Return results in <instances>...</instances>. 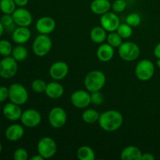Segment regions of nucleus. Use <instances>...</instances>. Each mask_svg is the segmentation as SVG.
<instances>
[{"mask_svg": "<svg viewBox=\"0 0 160 160\" xmlns=\"http://www.w3.org/2000/svg\"><path fill=\"white\" fill-rule=\"evenodd\" d=\"M98 124L102 129L107 132H114L120 128L123 122V117L119 111L110 109L100 114Z\"/></svg>", "mask_w": 160, "mask_h": 160, "instance_id": "1", "label": "nucleus"}, {"mask_svg": "<svg viewBox=\"0 0 160 160\" xmlns=\"http://www.w3.org/2000/svg\"><path fill=\"white\" fill-rule=\"evenodd\" d=\"M106 82V75L100 70H92L85 76L84 84L87 91L90 92H99Z\"/></svg>", "mask_w": 160, "mask_h": 160, "instance_id": "2", "label": "nucleus"}, {"mask_svg": "<svg viewBox=\"0 0 160 160\" xmlns=\"http://www.w3.org/2000/svg\"><path fill=\"white\" fill-rule=\"evenodd\" d=\"M52 42L48 34H40L35 38L32 45V49L34 54L39 57H43L51 51Z\"/></svg>", "mask_w": 160, "mask_h": 160, "instance_id": "3", "label": "nucleus"}, {"mask_svg": "<svg viewBox=\"0 0 160 160\" xmlns=\"http://www.w3.org/2000/svg\"><path fill=\"white\" fill-rule=\"evenodd\" d=\"M118 53L123 60L126 62H132L138 58L140 55V48L134 42H123L118 48Z\"/></svg>", "mask_w": 160, "mask_h": 160, "instance_id": "4", "label": "nucleus"}, {"mask_svg": "<svg viewBox=\"0 0 160 160\" xmlns=\"http://www.w3.org/2000/svg\"><path fill=\"white\" fill-rule=\"evenodd\" d=\"M28 92L24 86L19 83H14L9 87V99L11 102L22 106L28 100Z\"/></svg>", "mask_w": 160, "mask_h": 160, "instance_id": "5", "label": "nucleus"}, {"mask_svg": "<svg viewBox=\"0 0 160 160\" xmlns=\"http://www.w3.org/2000/svg\"><path fill=\"white\" fill-rule=\"evenodd\" d=\"M17 61L12 56L3 57L0 60V77L3 79L13 78L18 70Z\"/></svg>", "mask_w": 160, "mask_h": 160, "instance_id": "6", "label": "nucleus"}, {"mask_svg": "<svg viewBox=\"0 0 160 160\" xmlns=\"http://www.w3.org/2000/svg\"><path fill=\"white\" fill-rule=\"evenodd\" d=\"M155 73V65L148 59H142L138 62L135 68V75L142 81H148L152 79Z\"/></svg>", "mask_w": 160, "mask_h": 160, "instance_id": "7", "label": "nucleus"}, {"mask_svg": "<svg viewBox=\"0 0 160 160\" xmlns=\"http://www.w3.org/2000/svg\"><path fill=\"white\" fill-rule=\"evenodd\" d=\"M37 149L44 159H50L56 155L57 151V145L52 138L44 137L38 142Z\"/></svg>", "mask_w": 160, "mask_h": 160, "instance_id": "8", "label": "nucleus"}, {"mask_svg": "<svg viewBox=\"0 0 160 160\" xmlns=\"http://www.w3.org/2000/svg\"><path fill=\"white\" fill-rule=\"evenodd\" d=\"M67 120L66 111L61 107H54L48 113V121L50 125L56 129L62 128Z\"/></svg>", "mask_w": 160, "mask_h": 160, "instance_id": "9", "label": "nucleus"}, {"mask_svg": "<svg viewBox=\"0 0 160 160\" xmlns=\"http://www.w3.org/2000/svg\"><path fill=\"white\" fill-rule=\"evenodd\" d=\"M20 121L22 124L27 128H35L42 122V116L36 109H28L22 112Z\"/></svg>", "mask_w": 160, "mask_h": 160, "instance_id": "10", "label": "nucleus"}, {"mask_svg": "<svg viewBox=\"0 0 160 160\" xmlns=\"http://www.w3.org/2000/svg\"><path fill=\"white\" fill-rule=\"evenodd\" d=\"M70 101L72 105L78 109H85L92 103L88 91L84 90H78L73 92L70 97Z\"/></svg>", "mask_w": 160, "mask_h": 160, "instance_id": "11", "label": "nucleus"}, {"mask_svg": "<svg viewBox=\"0 0 160 160\" xmlns=\"http://www.w3.org/2000/svg\"><path fill=\"white\" fill-rule=\"evenodd\" d=\"M100 23L106 31L113 32V31H117V28L120 24V21L118 16L115 12L109 11L102 15L100 18Z\"/></svg>", "mask_w": 160, "mask_h": 160, "instance_id": "12", "label": "nucleus"}, {"mask_svg": "<svg viewBox=\"0 0 160 160\" xmlns=\"http://www.w3.org/2000/svg\"><path fill=\"white\" fill-rule=\"evenodd\" d=\"M14 22L18 27H29L33 21L31 12L24 7H19L12 14Z\"/></svg>", "mask_w": 160, "mask_h": 160, "instance_id": "13", "label": "nucleus"}, {"mask_svg": "<svg viewBox=\"0 0 160 160\" xmlns=\"http://www.w3.org/2000/svg\"><path fill=\"white\" fill-rule=\"evenodd\" d=\"M69 66L67 62L58 61L54 62L49 68V75L55 81H61L67 76Z\"/></svg>", "mask_w": 160, "mask_h": 160, "instance_id": "14", "label": "nucleus"}, {"mask_svg": "<svg viewBox=\"0 0 160 160\" xmlns=\"http://www.w3.org/2000/svg\"><path fill=\"white\" fill-rule=\"evenodd\" d=\"M56 23L53 18L50 17H43L38 19L36 23V30L39 34H49L56 29Z\"/></svg>", "mask_w": 160, "mask_h": 160, "instance_id": "15", "label": "nucleus"}, {"mask_svg": "<svg viewBox=\"0 0 160 160\" xmlns=\"http://www.w3.org/2000/svg\"><path fill=\"white\" fill-rule=\"evenodd\" d=\"M2 112L4 117L7 120L10 121H17V120H20L23 112H22L20 106L10 102L3 106Z\"/></svg>", "mask_w": 160, "mask_h": 160, "instance_id": "16", "label": "nucleus"}, {"mask_svg": "<svg viewBox=\"0 0 160 160\" xmlns=\"http://www.w3.org/2000/svg\"><path fill=\"white\" fill-rule=\"evenodd\" d=\"M31 32L28 27H17L12 33V39L15 43L23 45L30 40Z\"/></svg>", "mask_w": 160, "mask_h": 160, "instance_id": "17", "label": "nucleus"}, {"mask_svg": "<svg viewBox=\"0 0 160 160\" xmlns=\"http://www.w3.org/2000/svg\"><path fill=\"white\" fill-rule=\"evenodd\" d=\"M24 135V129L23 126L18 123H13L6 128L5 136L9 142H17Z\"/></svg>", "mask_w": 160, "mask_h": 160, "instance_id": "18", "label": "nucleus"}, {"mask_svg": "<svg viewBox=\"0 0 160 160\" xmlns=\"http://www.w3.org/2000/svg\"><path fill=\"white\" fill-rule=\"evenodd\" d=\"M112 7L109 0H93L90 5V9L93 13L97 15H103L109 12Z\"/></svg>", "mask_w": 160, "mask_h": 160, "instance_id": "19", "label": "nucleus"}, {"mask_svg": "<svg viewBox=\"0 0 160 160\" xmlns=\"http://www.w3.org/2000/svg\"><path fill=\"white\" fill-rule=\"evenodd\" d=\"M98 59L102 62H109L114 56V48L109 43L102 44L96 52Z\"/></svg>", "mask_w": 160, "mask_h": 160, "instance_id": "20", "label": "nucleus"}, {"mask_svg": "<svg viewBox=\"0 0 160 160\" xmlns=\"http://www.w3.org/2000/svg\"><path fill=\"white\" fill-rule=\"evenodd\" d=\"M45 92L48 98H52V99H58L63 95L64 88L61 84L56 81H52L47 84Z\"/></svg>", "mask_w": 160, "mask_h": 160, "instance_id": "21", "label": "nucleus"}, {"mask_svg": "<svg viewBox=\"0 0 160 160\" xmlns=\"http://www.w3.org/2000/svg\"><path fill=\"white\" fill-rule=\"evenodd\" d=\"M142 156V152L138 147L129 145L121 152L120 159L122 160H141Z\"/></svg>", "mask_w": 160, "mask_h": 160, "instance_id": "22", "label": "nucleus"}, {"mask_svg": "<svg viewBox=\"0 0 160 160\" xmlns=\"http://www.w3.org/2000/svg\"><path fill=\"white\" fill-rule=\"evenodd\" d=\"M90 38L93 42L96 44H102L107 38L106 31L102 27H95L90 32Z\"/></svg>", "mask_w": 160, "mask_h": 160, "instance_id": "23", "label": "nucleus"}, {"mask_svg": "<svg viewBox=\"0 0 160 160\" xmlns=\"http://www.w3.org/2000/svg\"><path fill=\"white\" fill-rule=\"evenodd\" d=\"M77 156L80 160H95V154L91 147L83 145L78 149Z\"/></svg>", "mask_w": 160, "mask_h": 160, "instance_id": "24", "label": "nucleus"}, {"mask_svg": "<svg viewBox=\"0 0 160 160\" xmlns=\"http://www.w3.org/2000/svg\"><path fill=\"white\" fill-rule=\"evenodd\" d=\"M100 114L98 113V111L95 110L93 109H86L82 113V120L84 123H88V124H92L98 121Z\"/></svg>", "mask_w": 160, "mask_h": 160, "instance_id": "25", "label": "nucleus"}, {"mask_svg": "<svg viewBox=\"0 0 160 160\" xmlns=\"http://www.w3.org/2000/svg\"><path fill=\"white\" fill-rule=\"evenodd\" d=\"M28 55V49L26 47L22 45H19L17 46L14 47L12 49V55L11 56L17 61V62H23V60L27 59Z\"/></svg>", "mask_w": 160, "mask_h": 160, "instance_id": "26", "label": "nucleus"}, {"mask_svg": "<svg viewBox=\"0 0 160 160\" xmlns=\"http://www.w3.org/2000/svg\"><path fill=\"white\" fill-rule=\"evenodd\" d=\"M1 22L4 27L5 31L12 32L17 28V24L14 22L12 14H4L1 17Z\"/></svg>", "mask_w": 160, "mask_h": 160, "instance_id": "27", "label": "nucleus"}, {"mask_svg": "<svg viewBox=\"0 0 160 160\" xmlns=\"http://www.w3.org/2000/svg\"><path fill=\"white\" fill-rule=\"evenodd\" d=\"M13 0H0V10L3 14H12L17 9Z\"/></svg>", "mask_w": 160, "mask_h": 160, "instance_id": "28", "label": "nucleus"}, {"mask_svg": "<svg viewBox=\"0 0 160 160\" xmlns=\"http://www.w3.org/2000/svg\"><path fill=\"white\" fill-rule=\"evenodd\" d=\"M117 32L118 33L119 35H120L122 38H129L131 37V35H132L133 34L132 27H131L127 23H120V26L117 28Z\"/></svg>", "mask_w": 160, "mask_h": 160, "instance_id": "29", "label": "nucleus"}, {"mask_svg": "<svg viewBox=\"0 0 160 160\" xmlns=\"http://www.w3.org/2000/svg\"><path fill=\"white\" fill-rule=\"evenodd\" d=\"M12 49L13 48H12V45L10 42L6 40V39L0 40V55L2 56L6 57V56H11Z\"/></svg>", "mask_w": 160, "mask_h": 160, "instance_id": "30", "label": "nucleus"}, {"mask_svg": "<svg viewBox=\"0 0 160 160\" xmlns=\"http://www.w3.org/2000/svg\"><path fill=\"white\" fill-rule=\"evenodd\" d=\"M106 40H107L108 43L113 48H119L123 43V38L119 35L118 33L115 32V31L110 32V34H108Z\"/></svg>", "mask_w": 160, "mask_h": 160, "instance_id": "31", "label": "nucleus"}, {"mask_svg": "<svg viewBox=\"0 0 160 160\" xmlns=\"http://www.w3.org/2000/svg\"><path fill=\"white\" fill-rule=\"evenodd\" d=\"M142 22V17L137 12H132L128 15L126 17V23L129 24L130 26L134 28V27H138Z\"/></svg>", "mask_w": 160, "mask_h": 160, "instance_id": "32", "label": "nucleus"}, {"mask_svg": "<svg viewBox=\"0 0 160 160\" xmlns=\"http://www.w3.org/2000/svg\"><path fill=\"white\" fill-rule=\"evenodd\" d=\"M47 84L42 79H36L31 84L32 90L36 93H43L45 92Z\"/></svg>", "mask_w": 160, "mask_h": 160, "instance_id": "33", "label": "nucleus"}, {"mask_svg": "<svg viewBox=\"0 0 160 160\" xmlns=\"http://www.w3.org/2000/svg\"><path fill=\"white\" fill-rule=\"evenodd\" d=\"M112 10L115 12H122L126 9L127 2L125 0H115L112 4Z\"/></svg>", "mask_w": 160, "mask_h": 160, "instance_id": "34", "label": "nucleus"}, {"mask_svg": "<svg viewBox=\"0 0 160 160\" xmlns=\"http://www.w3.org/2000/svg\"><path fill=\"white\" fill-rule=\"evenodd\" d=\"M91 101H92V103H93L95 106H99V105L102 104V102H104V96L99 92H92V94L91 95Z\"/></svg>", "mask_w": 160, "mask_h": 160, "instance_id": "35", "label": "nucleus"}, {"mask_svg": "<svg viewBox=\"0 0 160 160\" xmlns=\"http://www.w3.org/2000/svg\"><path fill=\"white\" fill-rule=\"evenodd\" d=\"M13 159L15 160H27L28 159V152L24 148H17L13 153Z\"/></svg>", "mask_w": 160, "mask_h": 160, "instance_id": "36", "label": "nucleus"}, {"mask_svg": "<svg viewBox=\"0 0 160 160\" xmlns=\"http://www.w3.org/2000/svg\"><path fill=\"white\" fill-rule=\"evenodd\" d=\"M9 98V88L0 86V103Z\"/></svg>", "mask_w": 160, "mask_h": 160, "instance_id": "37", "label": "nucleus"}, {"mask_svg": "<svg viewBox=\"0 0 160 160\" xmlns=\"http://www.w3.org/2000/svg\"><path fill=\"white\" fill-rule=\"evenodd\" d=\"M13 1L18 7H24L28 5L29 0H13Z\"/></svg>", "mask_w": 160, "mask_h": 160, "instance_id": "38", "label": "nucleus"}, {"mask_svg": "<svg viewBox=\"0 0 160 160\" xmlns=\"http://www.w3.org/2000/svg\"><path fill=\"white\" fill-rule=\"evenodd\" d=\"M155 156L151 153H142L141 160H154Z\"/></svg>", "mask_w": 160, "mask_h": 160, "instance_id": "39", "label": "nucleus"}, {"mask_svg": "<svg viewBox=\"0 0 160 160\" xmlns=\"http://www.w3.org/2000/svg\"><path fill=\"white\" fill-rule=\"evenodd\" d=\"M154 56L157 59H160V42L156 45V46L154 48Z\"/></svg>", "mask_w": 160, "mask_h": 160, "instance_id": "40", "label": "nucleus"}, {"mask_svg": "<svg viewBox=\"0 0 160 160\" xmlns=\"http://www.w3.org/2000/svg\"><path fill=\"white\" fill-rule=\"evenodd\" d=\"M43 159H44V158L42 157L40 154L35 155V156H32V157L31 158V160H43Z\"/></svg>", "mask_w": 160, "mask_h": 160, "instance_id": "41", "label": "nucleus"}, {"mask_svg": "<svg viewBox=\"0 0 160 160\" xmlns=\"http://www.w3.org/2000/svg\"><path fill=\"white\" fill-rule=\"evenodd\" d=\"M5 29H4V27H3L2 23L1 20H0V37H1L2 35L3 32H4Z\"/></svg>", "mask_w": 160, "mask_h": 160, "instance_id": "42", "label": "nucleus"}, {"mask_svg": "<svg viewBox=\"0 0 160 160\" xmlns=\"http://www.w3.org/2000/svg\"><path fill=\"white\" fill-rule=\"evenodd\" d=\"M156 66H157L159 68H160V59H157V61H156Z\"/></svg>", "mask_w": 160, "mask_h": 160, "instance_id": "43", "label": "nucleus"}, {"mask_svg": "<svg viewBox=\"0 0 160 160\" xmlns=\"http://www.w3.org/2000/svg\"><path fill=\"white\" fill-rule=\"evenodd\" d=\"M2 145L1 142H0V152H2Z\"/></svg>", "mask_w": 160, "mask_h": 160, "instance_id": "44", "label": "nucleus"}, {"mask_svg": "<svg viewBox=\"0 0 160 160\" xmlns=\"http://www.w3.org/2000/svg\"><path fill=\"white\" fill-rule=\"evenodd\" d=\"M0 110H1V104H0Z\"/></svg>", "mask_w": 160, "mask_h": 160, "instance_id": "45", "label": "nucleus"}]
</instances>
